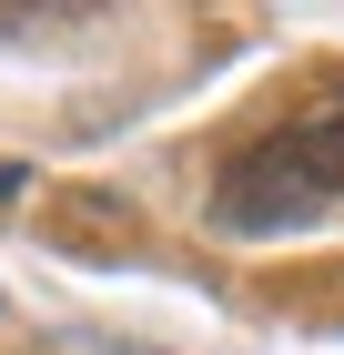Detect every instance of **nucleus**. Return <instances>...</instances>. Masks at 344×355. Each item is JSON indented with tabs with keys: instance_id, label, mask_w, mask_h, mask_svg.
Instances as JSON below:
<instances>
[{
	"instance_id": "1",
	"label": "nucleus",
	"mask_w": 344,
	"mask_h": 355,
	"mask_svg": "<svg viewBox=\"0 0 344 355\" xmlns=\"http://www.w3.org/2000/svg\"><path fill=\"white\" fill-rule=\"evenodd\" d=\"M344 203V82L314 102H293L273 132H253L212 183V223L223 234H304Z\"/></svg>"
},
{
	"instance_id": "2",
	"label": "nucleus",
	"mask_w": 344,
	"mask_h": 355,
	"mask_svg": "<svg viewBox=\"0 0 344 355\" xmlns=\"http://www.w3.org/2000/svg\"><path fill=\"white\" fill-rule=\"evenodd\" d=\"M30 183V163H0V203H10V193H21Z\"/></svg>"
}]
</instances>
